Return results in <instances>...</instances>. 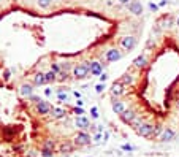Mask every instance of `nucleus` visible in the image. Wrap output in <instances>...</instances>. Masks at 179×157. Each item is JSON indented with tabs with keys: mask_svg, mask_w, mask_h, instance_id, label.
Listing matches in <instances>:
<instances>
[{
	"mask_svg": "<svg viewBox=\"0 0 179 157\" xmlns=\"http://www.w3.org/2000/svg\"><path fill=\"white\" fill-rule=\"evenodd\" d=\"M73 76L76 78V80H84L91 75V71H89V62H82V63H75L73 67Z\"/></svg>",
	"mask_w": 179,
	"mask_h": 157,
	"instance_id": "1",
	"label": "nucleus"
},
{
	"mask_svg": "<svg viewBox=\"0 0 179 157\" xmlns=\"http://www.w3.org/2000/svg\"><path fill=\"white\" fill-rule=\"evenodd\" d=\"M136 43H138V40H136L133 35H125V37L121 38V48L124 49V51H133V49L136 48Z\"/></svg>",
	"mask_w": 179,
	"mask_h": 157,
	"instance_id": "2",
	"label": "nucleus"
},
{
	"mask_svg": "<svg viewBox=\"0 0 179 157\" xmlns=\"http://www.w3.org/2000/svg\"><path fill=\"white\" fill-rule=\"evenodd\" d=\"M136 133L143 138H152L154 137V124L151 122H143L138 128H136Z\"/></svg>",
	"mask_w": 179,
	"mask_h": 157,
	"instance_id": "3",
	"label": "nucleus"
},
{
	"mask_svg": "<svg viewBox=\"0 0 179 157\" xmlns=\"http://www.w3.org/2000/svg\"><path fill=\"white\" fill-rule=\"evenodd\" d=\"M91 141H92V137L86 130H79L76 135H75V145L76 146H89Z\"/></svg>",
	"mask_w": 179,
	"mask_h": 157,
	"instance_id": "4",
	"label": "nucleus"
},
{
	"mask_svg": "<svg viewBox=\"0 0 179 157\" xmlns=\"http://www.w3.org/2000/svg\"><path fill=\"white\" fill-rule=\"evenodd\" d=\"M122 59V51H119L118 48H109L105 53V60L106 62H118Z\"/></svg>",
	"mask_w": 179,
	"mask_h": 157,
	"instance_id": "5",
	"label": "nucleus"
},
{
	"mask_svg": "<svg viewBox=\"0 0 179 157\" xmlns=\"http://www.w3.org/2000/svg\"><path fill=\"white\" fill-rule=\"evenodd\" d=\"M51 110H52V106L48 100H40L37 103V113L40 116H48V114L51 113Z\"/></svg>",
	"mask_w": 179,
	"mask_h": 157,
	"instance_id": "6",
	"label": "nucleus"
},
{
	"mask_svg": "<svg viewBox=\"0 0 179 157\" xmlns=\"http://www.w3.org/2000/svg\"><path fill=\"white\" fill-rule=\"evenodd\" d=\"M136 118V111L133 110V108H128V110H125L122 114H119V119L122 121L125 125H130L132 124V121Z\"/></svg>",
	"mask_w": 179,
	"mask_h": 157,
	"instance_id": "7",
	"label": "nucleus"
},
{
	"mask_svg": "<svg viewBox=\"0 0 179 157\" xmlns=\"http://www.w3.org/2000/svg\"><path fill=\"white\" fill-rule=\"evenodd\" d=\"M127 8H128V13H132L133 16H141L143 14V5L138 0H132L130 3H127Z\"/></svg>",
	"mask_w": 179,
	"mask_h": 157,
	"instance_id": "8",
	"label": "nucleus"
},
{
	"mask_svg": "<svg viewBox=\"0 0 179 157\" xmlns=\"http://www.w3.org/2000/svg\"><path fill=\"white\" fill-rule=\"evenodd\" d=\"M89 71H91L92 76H100L103 73V63L98 62V60L89 62Z\"/></svg>",
	"mask_w": 179,
	"mask_h": 157,
	"instance_id": "9",
	"label": "nucleus"
},
{
	"mask_svg": "<svg viewBox=\"0 0 179 157\" xmlns=\"http://www.w3.org/2000/svg\"><path fill=\"white\" fill-rule=\"evenodd\" d=\"M174 137H176V132L171 127H167V128H163V132H162V135L159 138H160L162 143H170V141L174 140Z\"/></svg>",
	"mask_w": 179,
	"mask_h": 157,
	"instance_id": "10",
	"label": "nucleus"
},
{
	"mask_svg": "<svg viewBox=\"0 0 179 157\" xmlns=\"http://www.w3.org/2000/svg\"><path fill=\"white\" fill-rule=\"evenodd\" d=\"M125 94V86H124L121 81H116L113 86H111V95L113 97H121Z\"/></svg>",
	"mask_w": 179,
	"mask_h": 157,
	"instance_id": "11",
	"label": "nucleus"
},
{
	"mask_svg": "<svg viewBox=\"0 0 179 157\" xmlns=\"http://www.w3.org/2000/svg\"><path fill=\"white\" fill-rule=\"evenodd\" d=\"M135 81H136V78H135V75L132 73V71H125V73L122 75V78H121V83L125 86H133L135 84Z\"/></svg>",
	"mask_w": 179,
	"mask_h": 157,
	"instance_id": "12",
	"label": "nucleus"
},
{
	"mask_svg": "<svg viewBox=\"0 0 179 157\" xmlns=\"http://www.w3.org/2000/svg\"><path fill=\"white\" fill-rule=\"evenodd\" d=\"M75 125H76L79 130H87V128L91 127V122H89V119L86 116H78L76 121H75Z\"/></svg>",
	"mask_w": 179,
	"mask_h": 157,
	"instance_id": "13",
	"label": "nucleus"
},
{
	"mask_svg": "<svg viewBox=\"0 0 179 157\" xmlns=\"http://www.w3.org/2000/svg\"><path fill=\"white\" fill-rule=\"evenodd\" d=\"M132 63H133L135 68L143 70V68L148 67V57H146V56H138V57H135V59H133Z\"/></svg>",
	"mask_w": 179,
	"mask_h": 157,
	"instance_id": "14",
	"label": "nucleus"
},
{
	"mask_svg": "<svg viewBox=\"0 0 179 157\" xmlns=\"http://www.w3.org/2000/svg\"><path fill=\"white\" fill-rule=\"evenodd\" d=\"M45 84H48L46 83V73H43V71L35 73V76H33V86L40 87V86H45Z\"/></svg>",
	"mask_w": 179,
	"mask_h": 157,
	"instance_id": "15",
	"label": "nucleus"
},
{
	"mask_svg": "<svg viewBox=\"0 0 179 157\" xmlns=\"http://www.w3.org/2000/svg\"><path fill=\"white\" fill-rule=\"evenodd\" d=\"M19 95L21 97H30V95H33V86L32 84H22L19 87Z\"/></svg>",
	"mask_w": 179,
	"mask_h": 157,
	"instance_id": "16",
	"label": "nucleus"
},
{
	"mask_svg": "<svg viewBox=\"0 0 179 157\" xmlns=\"http://www.w3.org/2000/svg\"><path fill=\"white\" fill-rule=\"evenodd\" d=\"M125 110H127V108H125V105H124V102H121V100H116V98L113 100V111L118 114V116H119V114H122Z\"/></svg>",
	"mask_w": 179,
	"mask_h": 157,
	"instance_id": "17",
	"label": "nucleus"
},
{
	"mask_svg": "<svg viewBox=\"0 0 179 157\" xmlns=\"http://www.w3.org/2000/svg\"><path fill=\"white\" fill-rule=\"evenodd\" d=\"M159 26H162L163 29L171 27V26H173V18H171V16H162L159 19Z\"/></svg>",
	"mask_w": 179,
	"mask_h": 157,
	"instance_id": "18",
	"label": "nucleus"
},
{
	"mask_svg": "<svg viewBox=\"0 0 179 157\" xmlns=\"http://www.w3.org/2000/svg\"><path fill=\"white\" fill-rule=\"evenodd\" d=\"M51 113H52V119H62V118H65V114H67V111L64 108H52Z\"/></svg>",
	"mask_w": 179,
	"mask_h": 157,
	"instance_id": "19",
	"label": "nucleus"
},
{
	"mask_svg": "<svg viewBox=\"0 0 179 157\" xmlns=\"http://www.w3.org/2000/svg\"><path fill=\"white\" fill-rule=\"evenodd\" d=\"M51 3H52V0H37V5L41 10H48L51 6Z\"/></svg>",
	"mask_w": 179,
	"mask_h": 157,
	"instance_id": "20",
	"label": "nucleus"
},
{
	"mask_svg": "<svg viewBox=\"0 0 179 157\" xmlns=\"http://www.w3.org/2000/svg\"><path fill=\"white\" fill-rule=\"evenodd\" d=\"M56 80H57V73H56V71H52V70H49L46 73V83H54Z\"/></svg>",
	"mask_w": 179,
	"mask_h": 157,
	"instance_id": "21",
	"label": "nucleus"
},
{
	"mask_svg": "<svg viewBox=\"0 0 179 157\" xmlns=\"http://www.w3.org/2000/svg\"><path fill=\"white\" fill-rule=\"evenodd\" d=\"M143 122H144V121L141 119V116H138V114H136V118H135V119L132 121V124H130V125H132V127L135 128V130H136V128H138V127H140V125H141Z\"/></svg>",
	"mask_w": 179,
	"mask_h": 157,
	"instance_id": "22",
	"label": "nucleus"
},
{
	"mask_svg": "<svg viewBox=\"0 0 179 157\" xmlns=\"http://www.w3.org/2000/svg\"><path fill=\"white\" fill-rule=\"evenodd\" d=\"M43 148L45 149H51V151H54L56 149V143H54V140H46L43 143Z\"/></svg>",
	"mask_w": 179,
	"mask_h": 157,
	"instance_id": "23",
	"label": "nucleus"
},
{
	"mask_svg": "<svg viewBox=\"0 0 179 157\" xmlns=\"http://www.w3.org/2000/svg\"><path fill=\"white\" fill-rule=\"evenodd\" d=\"M162 132H163V127H162V124H155V125H154V137H152V138H155V137H160V135H162Z\"/></svg>",
	"mask_w": 179,
	"mask_h": 157,
	"instance_id": "24",
	"label": "nucleus"
},
{
	"mask_svg": "<svg viewBox=\"0 0 179 157\" xmlns=\"http://www.w3.org/2000/svg\"><path fill=\"white\" fill-rule=\"evenodd\" d=\"M40 157H54V151H51V149H45V148H41Z\"/></svg>",
	"mask_w": 179,
	"mask_h": 157,
	"instance_id": "25",
	"label": "nucleus"
},
{
	"mask_svg": "<svg viewBox=\"0 0 179 157\" xmlns=\"http://www.w3.org/2000/svg\"><path fill=\"white\" fill-rule=\"evenodd\" d=\"M57 98L60 100V102H67V100H68V95L64 94V90H62V89H59V90H57Z\"/></svg>",
	"mask_w": 179,
	"mask_h": 157,
	"instance_id": "26",
	"label": "nucleus"
},
{
	"mask_svg": "<svg viewBox=\"0 0 179 157\" xmlns=\"http://www.w3.org/2000/svg\"><path fill=\"white\" fill-rule=\"evenodd\" d=\"M51 70H52V71H56V73L59 75L60 71H62V67H60V63H57V62H52V63H51Z\"/></svg>",
	"mask_w": 179,
	"mask_h": 157,
	"instance_id": "27",
	"label": "nucleus"
},
{
	"mask_svg": "<svg viewBox=\"0 0 179 157\" xmlns=\"http://www.w3.org/2000/svg\"><path fill=\"white\" fill-rule=\"evenodd\" d=\"M106 89V86H105V83H98L97 86H95V92H97V94H101L103 90Z\"/></svg>",
	"mask_w": 179,
	"mask_h": 157,
	"instance_id": "28",
	"label": "nucleus"
},
{
	"mask_svg": "<svg viewBox=\"0 0 179 157\" xmlns=\"http://www.w3.org/2000/svg\"><path fill=\"white\" fill-rule=\"evenodd\" d=\"M121 149H122V151H127V152H132V151H135V148H133L132 145H128V143H125V145H122V146H121Z\"/></svg>",
	"mask_w": 179,
	"mask_h": 157,
	"instance_id": "29",
	"label": "nucleus"
},
{
	"mask_svg": "<svg viewBox=\"0 0 179 157\" xmlns=\"http://www.w3.org/2000/svg\"><path fill=\"white\" fill-rule=\"evenodd\" d=\"M71 149H73L71 145H62L60 146V152H64V154L65 152H71Z\"/></svg>",
	"mask_w": 179,
	"mask_h": 157,
	"instance_id": "30",
	"label": "nucleus"
},
{
	"mask_svg": "<svg viewBox=\"0 0 179 157\" xmlns=\"http://www.w3.org/2000/svg\"><path fill=\"white\" fill-rule=\"evenodd\" d=\"M91 114H92L94 119L98 118V110H97V106H92V108H91Z\"/></svg>",
	"mask_w": 179,
	"mask_h": 157,
	"instance_id": "31",
	"label": "nucleus"
},
{
	"mask_svg": "<svg viewBox=\"0 0 179 157\" xmlns=\"http://www.w3.org/2000/svg\"><path fill=\"white\" fill-rule=\"evenodd\" d=\"M149 8H151V11L157 13V11H159V8H160V6L157 5V3H152V2H151V3H149Z\"/></svg>",
	"mask_w": 179,
	"mask_h": 157,
	"instance_id": "32",
	"label": "nucleus"
},
{
	"mask_svg": "<svg viewBox=\"0 0 179 157\" xmlns=\"http://www.w3.org/2000/svg\"><path fill=\"white\" fill-rule=\"evenodd\" d=\"M75 114H76V116H82V114H84L82 106H76V108H75Z\"/></svg>",
	"mask_w": 179,
	"mask_h": 157,
	"instance_id": "33",
	"label": "nucleus"
},
{
	"mask_svg": "<svg viewBox=\"0 0 179 157\" xmlns=\"http://www.w3.org/2000/svg\"><path fill=\"white\" fill-rule=\"evenodd\" d=\"M10 78H11V70H5V71H3V80L8 81Z\"/></svg>",
	"mask_w": 179,
	"mask_h": 157,
	"instance_id": "34",
	"label": "nucleus"
},
{
	"mask_svg": "<svg viewBox=\"0 0 179 157\" xmlns=\"http://www.w3.org/2000/svg\"><path fill=\"white\" fill-rule=\"evenodd\" d=\"M106 80H108V75H106V73H101V75H100V83H105Z\"/></svg>",
	"mask_w": 179,
	"mask_h": 157,
	"instance_id": "35",
	"label": "nucleus"
},
{
	"mask_svg": "<svg viewBox=\"0 0 179 157\" xmlns=\"http://www.w3.org/2000/svg\"><path fill=\"white\" fill-rule=\"evenodd\" d=\"M100 138H101V133H100V132H97V135L94 137V141H97V143H98V141H100Z\"/></svg>",
	"mask_w": 179,
	"mask_h": 157,
	"instance_id": "36",
	"label": "nucleus"
},
{
	"mask_svg": "<svg viewBox=\"0 0 179 157\" xmlns=\"http://www.w3.org/2000/svg\"><path fill=\"white\" fill-rule=\"evenodd\" d=\"M45 95H46V97H51V95H52V90H51V89H45Z\"/></svg>",
	"mask_w": 179,
	"mask_h": 157,
	"instance_id": "37",
	"label": "nucleus"
},
{
	"mask_svg": "<svg viewBox=\"0 0 179 157\" xmlns=\"http://www.w3.org/2000/svg\"><path fill=\"white\" fill-rule=\"evenodd\" d=\"M118 2L121 3V5H127V3H130L132 0H118Z\"/></svg>",
	"mask_w": 179,
	"mask_h": 157,
	"instance_id": "38",
	"label": "nucleus"
},
{
	"mask_svg": "<svg viewBox=\"0 0 179 157\" xmlns=\"http://www.w3.org/2000/svg\"><path fill=\"white\" fill-rule=\"evenodd\" d=\"M82 105H84V102H82L81 98H78V100H76V106H82Z\"/></svg>",
	"mask_w": 179,
	"mask_h": 157,
	"instance_id": "39",
	"label": "nucleus"
},
{
	"mask_svg": "<svg viewBox=\"0 0 179 157\" xmlns=\"http://www.w3.org/2000/svg\"><path fill=\"white\" fill-rule=\"evenodd\" d=\"M73 95H75V97H76V98H81V92H78V90H75V92H73Z\"/></svg>",
	"mask_w": 179,
	"mask_h": 157,
	"instance_id": "40",
	"label": "nucleus"
},
{
	"mask_svg": "<svg viewBox=\"0 0 179 157\" xmlns=\"http://www.w3.org/2000/svg\"><path fill=\"white\" fill-rule=\"evenodd\" d=\"M95 127H97V132H100V133L103 132V125H95Z\"/></svg>",
	"mask_w": 179,
	"mask_h": 157,
	"instance_id": "41",
	"label": "nucleus"
},
{
	"mask_svg": "<svg viewBox=\"0 0 179 157\" xmlns=\"http://www.w3.org/2000/svg\"><path fill=\"white\" fill-rule=\"evenodd\" d=\"M167 3H168V2H167V0H162V2L159 3V6H165V5H167Z\"/></svg>",
	"mask_w": 179,
	"mask_h": 157,
	"instance_id": "42",
	"label": "nucleus"
},
{
	"mask_svg": "<svg viewBox=\"0 0 179 157\" xmlns=\"http://www.w3.org/2000/svg\"><path fill=\"white\" fill-rule=\"evenodd\" d=\"M108 138H109V133H108V132H105V140H103V141H106Z\"/></svg>",
	"mask_w": 179,
	"mask_h": 157,
	"instance_id": "43",
	"label": "nucleus"
},
{
	"mask_svg": "<svg viewBox=\"0 0 179 157\" xmlns=\"http://www.w3.org/2000/svg\"><path fill=\"white\" fill-rule=\"evenodd\" d=\"M176 26L179 27V16H177V19H176Z\"/></svg>",
	"mask_w": 179,
	"mask_h": 157,
	"instance_id": "44",
	"label": "nucleus"
},
{
	"mask_svg": "<svg viewBox=\"0 0 179 157\" xmlns=\"http://www.w3.org/2000/svg\"><path fill=\"white\" fill-rule=\"evenodd\" d=\"M176 105H177V110H179V100H177V103H176Z\"/></svg>",
	"mask_w": 179,
	"mask_h": 157,
	"instance_id": "45",
	"label": "nucleus"
},
{
	"mask_svg": "<svg viewBox=\"0 0 179 157\" xmlns=\"http://www.w3.org/2000/svg\"><path fill=\"white\" fill-rule=\"evenodd\" d=\"M57 2H64V0H57Z\"/></svg>",
	"mask_w": 179,
	"mask_h": 157,
	"instance_id": "46",
	"label": "nucleus"
},
{
	"mask_svg": "<svg viewBox=\"0 0 179 157\" xmlns=\"http://www.w3.org/2000/svg\"><path fill=\"white\" fill-rule=\"evenodd\" d=\"M177 118H179V114H177Z\"/></svg>",
	"mask_w": 179,
	"mask_h": 157,
	"instance_id": "47",
	"label": "nucleus"
}]
</instances>
